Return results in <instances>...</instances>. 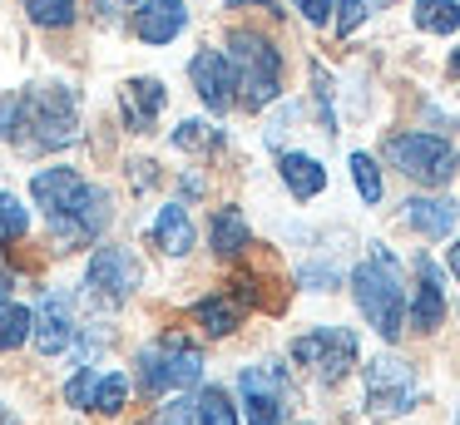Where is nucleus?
<instances>
[{
	"label": "nucleus",
	"instance_id": "obj_9",
	"mask_svg": "<svg viewBox=\"0 0 460 425\" xmlns=\"http://www.w3.org/2000/svg\"><path fill=\"white\" fill-rule=\"evenodd\" d=\"M104 223H110V193L94 183H84L80 193H75V203L65 208L60 217H50L55 237H60V247H75V243H94V237L104 233Z\"/></svg>",
	"mask_w": 460,
	"mask_h": 425
},
{
	"label": "nucleus",
	"instance_id": "obj_6",
	"mask_svg": "<svg viewBox=\"0 0 460 425\" xmlns=\"http://www.w3.org/2000/svg\"><path fill=\"white\" fill-rule=\"evenodd\" d=\"M391 164L401 168L406 178H416V183L426 188H440L450 173H456V158H450V144L436 134H396L386 144Z\"/></svg>",
	"mask_w": 460,
	"mask_h": 425
},
{
	"label": "nucleus",
	"instance_id": "obj_8",
	"mask_svg": "<svg viewBox=\"0 0 460 425\" xmlns=\"http://www.w3.org/2000/svg\"><path fill=\"white\" fill-rule=\"evenodd\" d=\"M411 401H416L411 366L396 361V356H376L367 366V405L376 415H401V411H411Z\"/></svg>",
	"mask_w": 460,
	"mask_h": 425
},
{
	"label": "nucleus",
	"instance_id": "obj_12",
	"mask_svg": "<svg viewBox=\"0 0 460 425\" xmlns=\"http://www.w3.org/2000/svg\"><path fill=\"white\" fill-rule=\"evenodd\" d=\"M189 75H193V89H199L203 104H208L213 114H228L233 109V69H228V59H223V49H199Z\"/></svg>",
	"mask_w": 460,
	"mask_h": 425
},
{
	"label": "nucleus",
	"instance_id": "obj_3",
	"mask_svg": "<svg viewBox=\"0 0 460 425\" xmlns=\"http://www.w3.org/2000/svg\"><path fill=\"white\" fill-rule=\"evenodd\" d=\"M228 69H233V84L243 89V104L248 109H262L278 99V84H282V55L272 49L268 35L258 30H233L228 35Z\"/></svg>",
	"mask_w": 460,
	"mask_h": 425
},
{
	"label": "nucleus",
	"instance_id": "obj_23",
	"mask_svg": "<svg viewBox=\"0 0 460 425\" xmlns=\"http://www.w3.org/2000/svg\"><path fill=\"white\" fill-rule=\"evenodd\" d=\"M35 312L31 306H15V302H0V351H15V346L31 336Z\"/></svg>",
	"mask_w": 460,
	"mask_h": 425
},
{
	"label": "nucleus",
	"instance_id": "obj_34",
	"mask_svg": "<svg viewBox=\"0 0 460 425\" xmlns=\"http://www.w3.org/2000/svg\"><path fill=\"white\" fill-rule=\"evenodd\" d=\"M11 287H15V282H11V272H5V267H0V302H5V297H11Z\"/></svg>",
	"mask_w": 460,
	"mask_h": 425
},
{
	"label": "nucleus",
	"instance_id": "obj_15",
	"mask_svg": "<svg viewBox=\"0 0 460 425\" xmlns=\"http://www.w3.org/2000/svg\"><path fill=\"white\" fill-rule=\"evenodd\" d=\"M80 188H84V178L75 173V168H45V173L31 178V193H35V203L45 208V217H60L65 208L75 203Z\"/></svg>",
	"mask_w": 460,
	"mask_h": 425
},
{
	"label": "nucleus",
	"instance_id": "obj_14",
	"mask_svg": "<svg viewBox=\"0 0 460 425\" xmlns=\"http://www.w3.org/2000/svg\"><path fill=\"white\" fill-rule=\"evenodd\" d=\"M183 25H189V10H183L179 0H144L139 15H134V30H139V40H149V45H169Z\"/></svg>",
	"mask_w": 460,
	"mask_h": 425
},
{
	"label": "nucleus",
	"instance_id": "obj_32",
	"mask_svg": "<svg viewBox=\"0 0 460 425\" xmlns=\"http://www.w3.org/2000/svg\"><path fill=\"white\" fill-rule=\"evenodd\" d=\"M332 5H337V35H351V30L367 20V5H361V0H332Z\"/></svg>",
	"mask_w": 460,
	"mask_h": 425
},
{
	"label": "nucleus",
	"instance_id": "obj_29",
	"mask_svg": "<svg viewBox=\"0 0 460 425\" xmlns=\"http://www.w3.org/2000/svg\"><path fill=\"white\" fill-rule=\"evenodd\" d=\"M193 421H199V405L193 401H169V405H159L144 425H193Z\"/></svg>",
	"mask_w": 460,
	"mask_h": 425
},
{
	"label": "nucleus",
	"instance_id": "obj_16",
	"mask_svg": "<svg viewBox=\"0 0 460 425\" xmlns=\"http://www.w3.org/2000/svg\"><path fill=\"white\" fill-rule=\"evenodd\" d=\"M149 237H154V247H159V252L183 257V252L193 247V217H189V208H183V203L159 208V217H154Z\"/></svg>",
	"mask_w": 460,
	"mask_h": 425
},
{
	"label": "nucleus",
	"instance_id": "obj_13",
	"mask_svg": "<svg viewBox=\"0 0 460 425\" xmlns=\"http://www.w3.org/2000/svg\"><path fill=\"white\" fill-rule=\"evenodd\" d=\"M159 109H164V84L159 79H129V84L119 89V114H124V124H129L134 134L154 128Z\"/></svg>",
	"mask_w": 460,
	"mask_h": 425
},
{
	"label": "nucleus",
	"instance_id": "obj_37",
	"mask_svg": "<svg viewBox=\"0 0 460 425\" xmlns=\"http://www.w3.org/2000/svg\"><path fill=\"white\" fill-rule=\"evenodd\" d=\"M0 425H15V421H11V411H0Z\"/></svg>",
	"mask_w": 460,
	"mask_h": 425
},
{
	"label": "nucleus",
	"instance_id": "obj_18",
	"mask_svg": "<svg viewBox=\"0 0 460 425\" xmlns=\"http://www.w3.org/2000/svg\"><path fill=\"white\" fill-rule=\"evenodd\" d=\"M446 316V297H440V277L430 262H420V287H416V306H411V326L416 332H436Z\"/></svg>",
	"mask_w": 460,
	"mask_h": 425
},
{
	"label": "nucleus",
	"instance_id": "obj_26",
	"mask_svg": "<svg viewBox=\"0 0 460 425\" xmlns=\"http://www.w3.org/2000/svg\"><path fill=\"white\" fill-rule=\"evenodd\" d=\"M124 401H129V381H124L119 371H110V376H100V381H94V401H90V411L114 415V411H124Z\"/></svg>",
	"mask_w": 460,
	"mask_h": 425
},
{
	"label": "nucleus",
	"instance_id": "obj_20",
	"mask_svg": "<svg viewBox=\"0 0 460 425\" xmlns=\"http://www.w3.org/2000/svg\"><path fill=\"white\" fill-rule=\"evenodd\" d=\"M193 316H199L203 326H208L213 336H228L233 326L243 322V302L233 292H223V297H203L199 306H193Z\"/></svg>",
	"mask_w": 460,
	"mask_h": 425
},
{
	"label": "nucleus",
	"instance_id": "obj_17",
	"mask_svg": "<svg viewBox=\"0 0 460 425\" xmlns=\"http://www.w3.org/2000/svg\"><path fill=\"white\" fill-rule=\"evenodd\" d=\"M278 173H282V183L292 188V198H317L322 188H327V168L312 154H282Z\"/></svg>",
	"mask_w": 460,
	"mask_h": 425
},
{
	"label": "nucleus",
	"instance_id": "obj_11",
	"mask_svg": "<svg viewBox=\"0 0 460 425\" xmlns=\"http://www.w3.org/2000/svg\"><path fill=\"white\" fill-rule=\"evenodd\" d=\"M75 297L70 292H45V302H40V312H35V326H31V336H35V351H45V356H60L65 346L75 341Z\"/></svg>",
	"mask_w": 460,
	"mask_h": 425
},
{
	"label": "nucleus",
	"instance_id": "obj_19",
	"mask_svg": "<svg viewBox=\"0 0 460 425\" xmlns=\"http://www.w3.org/2000/svg\"><path fill=\"white\" fill-rule=\"evenodd\" d=\"M406 223L426 237H446L450 227H456V203H450V198H411Z\"/></svg>",
	"mask_w": 460,
	"mask_h": 425
},
{
	"label": "nucleus",
	"instance_id": "obj_21",
	"mask_svg": "<svg viewBox=\"0 0 460 425\" xmlns=\"http://www.w3.org/2000/svg\"><path fill=\"white\" fill-rule=\"evenodd\" d=\"M213 247H218L223 257L248 247V223H243V213H233V208H218V213H213Z\"/></svg>",
	"mask_w": 460,
	"mask_h": 425
},
{
	"label": "nucleus",
	"instance_id": "obj_7",
	"mask_svg": "<svg viewBox=\"0 0 460 425\" xmlns=\"http://www.w3.org/2000/svg\"><path fill=\"white\" fill-rule=\"evenodd\" d=\"M243 405H248V425H282V415L292 411V385L278 366H248L238 376Z\"/></svg>",
	"mask_w": 460,
	"mask_h": 425
},
{
	"label": "nucleus",
	"instance_id": "obj_31",
	"mask_svg": "<svg viewBox=\"0 0 460 425\" xmlns=\"http://www.w3.org/2000/svg\"><path fill=\"white\" fill-rule=\"evenodd\" d=\"M94 381H100V376H94L90 366H80V371H75V381L65 385V401H70V405H84V411H90V401H94Z\"/></svg>",
	"mask_w": 460,
	"mask_h": 425
},
{
	"label": "nucleus",
	"instance_id": "obj_10",
	"mask_svg": "<svg viewBox=\"0 0 460 425\" xmlns=\"http://www.w3.org/2000/svg\"><path fill=\"white\" fill-rule=\"evenodd\" d=\"M84 287H90L100 302H110V306L129 302V292L139 287V262H134V252H129V247H100L94 262H90Z\"/></svg>",
	"mask_w": 460,
	"mask_h": 425
},
{
	"label": "nucleus",
	"instance_id": "obj_1",
	"mask_svg": "<svg viewBox=\"0 0 460 425\" xmlns=\"http://www.w3.org/2000/svg\"><path fill=\"white\" fill-rule=\"evenodd\" d=\"M0 134L15 138L31 154L45 148H65L80 134V104L65 84H45V89H25V94L0 99Z\"/></svg>",
	"mask_w": 460,
	"mask_h": 425
},
{
	"label": "nucleus",
	"instance_id": "obj_27",
	"mask_svg": "<svg viewBox=\"0 0 460 425\" xmlns=\"http://www.w3.org/2000/svg\"><path fill=\"white\" fill-rule=\"evenodd\" d=\"M25 227H31V213L21 208V198L0 193V243H15V237H25Z\"/></svg>",
	"mask_w": 460,
	"mask_h": 425
},
{
	"label": "nucleus",
	"instance_id": "obj_30",
	"mask_svg": "<svg viewBox=\"0 0 460 425\" xmlns=\"http://www.w3.org/2000/svg\"><path fill=\"white\" fill-rule=\"evenodd\" d=\"M173 144H179V148H193V154H199V148H213V144H218V134H213L208 124H193V119H189V124H179Z\"/></svg>",
	"mask_w": 460,
	"mask_h": 425
},
{
	"label": "nucleus",
	"instance_id": "obj_35",
	"mask_svg": "<svg viewBox=\"0 0 460 425\" xmlns=\"http://www.w3.org/2000/svg\"><path fill=\"white\" fill-rule=\"evenodd\" d=\"M450 272H456V282H460V243L450 247Z\"/></svg>",
	"mask_w": 460,
	"mask_h": 425
},
{
	"label": "nucleus",
	"instance_id": "obj_25",
	"mask_svg": "<svg viewBox=\"0 0 460 425\" xmlns=\"http://www.w3.org/2000/svg\"><path fill=\"white\" fill-rule=\"evenodd\" d=\"M193 405H199V425H238V411H233L228 391H218V385H208Z\"/></svg>",
	"mask_w": 460,
	"mask_h": 425
},
{
	"label": "nucleus",
	"instance_id": "obj_5",
	"mask_svg": "<svg viewBox=\"0 0 460 425\" xmlns=\"http://www.w3.org/2000/svg\"><path fill=\"white\" fill-rule=\"evenodd\" d=\"M203 376V356L193 346H183L179 336H169L164 346H144L139 351V385L149 395L159 391H189Z\"/></svg>",
	"mask_w": 460,
	"mask_h": 425
},
{
	"label": "nucleus",
	"instance_id": "obj_33",
	"mask_svg": "<svg viewBox=\"0 0 460 425\" xmlns=\"http://www.w3.org/2000/svg\"><path fill=\"white\" fill-rule=\"evenodd\" d=\"M292 5H297L312 25H327V15H332V0H292Z\"/></svg>",
	"mask_w": 460,
	"mask_h": 425
},
{
	"label": "nucleus",
	"instance_id": "obj_22",
	"mask_svg": "<svg viewBox=\"0 0 460 425\" xmlns=\"http://www.w3.org/2000/svg\"><path fill=\"white\" fill-rule=\"evenodd\" d=\"M416 25L430 35H450V30H460V5L456 0H416Z\"/></svg>",
	"mask_w": 460,
	"mask_h": 425
},
{
	"label": "nucleus",
	"instance_id": "obj_28",
	"mask_svg": "<svg viewBox=\"0 0 460 425\" xmlns=\"http://www.w3.org/2000/svg\"><path fill=\"white\" fill-rule=\"evenodd\" d=\"M351 178H357V193L367 198V203L381 198V173H376V158L371 154H351Z\"/></svg>",
	"mask_w": 460,
	"mask_h": 425
},
{
	"label": "nucleus",
	"instance_id": "obj_2",
	"mask_svg": "<svg viewBox=\"0 0 460 425\" xmlns=\"http://www.w3.org/2000/svg\"><path fill=\"white\" fill-rule=\"evenodd\" d=\"M351 297H357L361 316H367L386 341H396L401 322H406V287H401V267L386 247H371V257L351 272Z\"/></svg>",
	"mask_w": 460,
	"mask_h": 425
},
{
	"label": "nucleus",
	"instance_id": "obj_24",
	"mask_svg": "<svg viewBox=\"0 0 460 425\" xmlns=\"http://www.w3.org/2000/svg\"><path fill=\"white\" fill-rule=\"evenodd\" d=\"M75 5L80 0H25V15L45 30H60V25H75Z\"/></svg>",
	"mask_w": 460,
	"mask_h": 425
},
{
	"label": "nucleus",
	"instance_id": "obj_4",
	"mask_svg": "<svg viewBox=\"0 0 460 425\" xmlns=\"http://www.w3.org/2000/svg\"><path fill=\"white\" fill-rule=\"evenodd\" d=\"M292 361L307 366L317 381L337 385L341 376L357 366V336H351L347 326H317V332H307V336L292 341Z\"/></svg>",
	"mask_w": 460,
	"mask_h": 425
},
{
	"label": "nucleus",
	"instance_id": "obj_36",
	"mask_svg": "<svg viewBox=\"0 0 460 425\" xmlns=\"http://www.w3.org/2000/svg\"><path fill=\"white\" fill-rule=\"evenodd\" d=\"M450 69H456V75H460V49H456V55H450Z\"/></svg>",
	"mask_w": 460,
	"mask_h": 425
}]
</instances>
